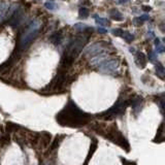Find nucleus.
Wrapping results in <instances>:
<instances>
[{
	"label": "nucleus",
	"mask_w": 165,
	"mask_h": 165,
	"mask_svg": "<svg viewBox=\"0 0 165 165\" xmlns=\"http://www.w3.org/2000/svg\"><path fill=\"white\" fill-rule=\"evenodd\" d=\"M56 120L62 126L81 127L88 124L90 121V116L81 111L72 100H69L62 111L57 114Z\"/></svg>",
	"instance_id": "1"
},
{
	"label": "nucleus",
	"mask_w": 165,
	"mask_h": 165,
	"mask_svg": "<svg viewBox=\"0 0 165 165\" xmlns=\"http://www.w3.org/2000/svg\"><path fill=\"white\" fill-rule=\"evenodd\" d=\"M41 27V23L38 20H33L31 23L27 26V28L23 31L20 37L19 43H18V51H24L26 48L31 44L36 36L39 33V30Z\"/></svg>",
	"instance_id": "2"
},
{
	"label": "nucleus",
	"mask_w": 165,
	"mask_h": 165,
	"mask_svg": "<svg viewBox=\"0 0 165 165\" xmlns=\"http://www.w3.org/2000/svg\"><path fill=\"white\" fill-rule=\"evenodd\" d=\"M128 105H129V101L119 99L118 102L113 105V107H111L108 111L102 113V114L100 115V117L101 118H103V119H106V120L114 119V118H116V117L122 115Z\"/></svg>",
	"instance_id": "3"
},
{
	"label": "nucleus",
	"mask_w": 165,
	"mask_h": 165,
	"mask_svg": "<svg viewBox=\"0 0 165 165\" xmlns=\"http://www.w3.org/2000/svg\"><path fill=\"white\" fill-rule=\"evenodd\" d=\"M120 66L119 60L116 58H106L105 60H103L100 64L98 65V70L100 72L104 73V74H111L115 76L117 73V70Z\"/></svg>",
	"instance_id": "4"
},
{
	"label": "nucleus",
	"mask_w": 165,
	"mask_h": 165,
	"mask_svg": "<svg viewBox=\"0 0 165 165\" xmlns=\"http://www.w3.org/2000/svg\"><path fill=\"white\" fill-rule=\"evenodd\" d=\"M105 46H106V43L103 42V41L95 42L84 50V54L87 55V56H89V57H94V56H96V55H98V54L104 53L106 49Z\"/></svg>",
	"instance_id": "5"
},
{
	"label": "nucleus",
	"mask_w": 165,
	"mask_h": 165,
	"mask_svg": "<svg viewBox=\"0 0 165 165\" xmlns=\"http://www.w3.org/2000/svg\"><path fill=\"white\" fill-rule=\"evenodd\" d=\"M23 16H24V11H23V8L20 7V8H17L16 11H14V14L11 15L9 18L7 19L8 21V24L15 27L17 25L19 24L21 20L23 19Z\"/></svg>",
	"instance_id": "6"
},
{
	"label": "nucleus",
	"mask_w": 165,
	"mask_h": 165,
	"mask_svg": "<svg viewBox=\"0 0 165 165\" xmlns=\"http://www.w3.org/2000/svg\"><path fill=\"white\" fill-rule=\"evenodd\" d=\"M142 102H144V99H142V97H140V96H135L133 99H131V102H129L131 103V107H132V109L134 111L135 114L141 109Z\"/></svg>",
	"instance_id": "7"
},
{
	"label": "nucleus",
	"mask_w": 165,
	"mask_h": 165,
	"mask_svg": "<svg viewBox=\"0 0 165 165\" xmlns=\"http://www.w3.org/2000/svg\"><path fill=\"white\" fill-rule=\"evenodd\" d=\"M106 58H108V56L106 54H104V53L98 54V55H96V56H94V58H92V59H91V61H90V64L92 65V66H94V67H97L98 65L100 64L103 60H105Z\"/></svg>",
	"instance_id": "8"
},
{
	"label": "nucleus",
	"mask_w": 165,
	"mask_h": 165,
	"mask_svg": "<svg viewBox=\"0 0 165 165\" xmlns=\"http://www.w3.org/2000/svg\"><path fill=\"white\" fill-rule=\"evenodd\" d=\"M8 5L5 2L0 0V23H2L6 18V13H7Z\"/></svg>",
	"instance_id": "9"
},
{
	"label": "nucleus",
	"mask_w": 165,
	"mask_h": 165,
	"mask_svg": "<svg viewBox=\"0 0 165 165\" xmlns=\"http://www.w3.org/2000/svg\"><path fill=\"white\" fill-rule=\"evenodd\" d=\"M135 62H136V64L138 65V67L144 68V66H146V55H144V53H138L137 56H136Z\"/></svg>",
	"instance_id": "10"
},
{
	"label": "nucleus",
	"mask_w": 165,
	"mask_h": 165,
	"mask_svg": "<svg viewBox=\"0 0 165 165\" xmlns=\"http://www.w3.org/2000/svg\"><path fill=\"white\" fill-rule=\"evenodd\" d=\"M61 39H62V33L61 31H57V32H54L50 36V41L54 44H59L61 42Z\"/></svg>",
	"instance_id": "11"
},
{
	"label": "nucleus",
	"mask_w": 165,
	"mask_h": 165,
	"mask_svg": "<svg viewBox=\"0 0 165 165\" xmlns=\"http://www.w3.org/2000/svg\"><path fill=\"white\" fill-rule=\"evenodd\" d=\"M109 16H111V19L116 20V21H123V19H124L123 15L116 8H111L109 11Z\"/></svg>",
	"instance_id": "12"
},
{
	"label": "nucleus",
	"mask_w": 165,
	"mask_h": 165,
	"mask_svg": "<svg viewBox=\"0 0 165 165\" xmlns=\"http://www.w3.org/2000/svg\"><path fill=\"white\" fill-rule=\"evenodd\" d=\"M97 144H98L97 140H96V139H93L92 144H91V146H90V152H89V154H88V158H87L86 162H85L86 164H88L89 160L92 158L93 154H94V152L96 151V149H97Z\"/></svg>",
	"instance_id": "13"
},
{
	"label": "nucleus",
	"mask_w": 165,
	"mask_h": 165,
	"mask_svg": "<svg viewBox=\"0 0 165 165\" xmlns=\"http://www.w3.org/2000/svg\"><path fill=\"white\" fill-rule=\"evenodd\" d=\"M94 19H95V22H96V24L100 25L102 27H105V26H108L109 25V21L107 19H103V18H99L98 16L95 15L94 16Z\"/></svg>",
	"instance_id": "14"
},
{
	"label": "nucleus",
	"mask_w": 165,
	"mask_h": 165,
	"mask_svg": "<svg viewBox=\"0 0 165 165\" xmlns=\"http://www.w3.org/2000/svg\"><path fill=\"white\" fill-rule=\"evenodd\" d=\"M79 15H80V18H82V19H87V18L89 17V9L87 7H85V6H83V7L80 8Z\"/></svg>",
	"instance_id": "15"
},
{
	"label": "nucleus",
	"mask_w": 165,
	"mask_h": 165,
	"mask_svg": "<svg viewBox=\"0 0 165 165\" xmlns=\"http://www.w3.org/2000/svg\"><path fill=\"white\" fill-rule=\"evenodd\" d=\"M122 37L126 40V42H131L134 39V35H133L132 33L128 32V31H123Z\"/></svg>",
	"instance_id": "16"
},
{
	"label": "nucleus",
	"mask_w": 165,
	"mask_h": 165,
	"mask_svg": "<svg viewBox=\"0 0 165 165\" xmlns=\"http://www.w3.org/2000/svg\"><path fill=\"white\" fill-rule=\"evenodd\" d=\"M156 72H157V74L159 76L160 79H164V68H163V66L161 64H158L157 66H156Z\"/></svg>",
	"instance_id": "17"
},
{
	"label": "nucleus",
	"mask_w": 165,
	"mask_h": 165,
	"mask_svg": "<svg viewBox=\"0 0 165 165\" xmlns=\"http://www.w3.org/2000/svg\"><path fill=\"white\" fill-rule=\"evenodd\" d=\"M74 28H76V30H79V31H82V32L84 31L85 32V31L89 29L90 27H87L85 24H76V25H74Z\"/></svg>",
	"instance_id": "18"
},
{
	"label": "nucleus",
	"mask_w": 165,
	"mask_h": 165,
	"mask_svg": "<svg viewBox=\"0 0 165 165\" xmlns=\"http://www.w3.org/2000/svg\"><path fill=\"white\" fill-rule=\"evenodd\" d=\"M44 7L50 9V11H53V9L56 8V4L54 2H52V1H48V2L44 3Z\"/></svg>",
	"instance_id": "19"
},
{
	"label": "nucleus",
	"mask_w": 165,
	"mask_h": 165,
	"mask_svg": "<svg viewBox=\"0 0 165 165\" xmlns=\"http://www.w3.org/2000/svg\"><path fill=\"white\" fill-rule=\"evenodd\" d=\"M111 33H113L115 36H122L123 30L120 29V28H118V29H114V30H113V31H111Z\"/></svg>",
	"instance_id": "20"
},
{
	"label": "nucleus",
	"mask_w": 165,
	"mask_h": 165,
	"mask_svg": "<svg viewBox=\"0 0 165 165\" xmlns=\"http://www.w3.org/2000/svg\"><path fill=\"white\" fill-rule=\"evenodd\" d=\"M138 19L140 20L141 22H144V21H148V20H150V17L148 16V15H142V16H140Z\"/></svg>",
	"instance_id": "21"
},
{
	"label": "nucleus",
	"mask_w": 165,
	"mask_h": 165,
	"mask_svg": "<svg viewBox=\"0 0 165 165\" xmlns=\"http://www.w3.org/2000/svg\"><path fill=\"white\" fill-rule=\"evenodd\" d=\"M116 3L118 4H125V3H128L129 2V0H115Z\"/></svg>",
	"instance_id": "22"
},
{
	"label": "nucleus",
	"mask_w": 165,
	"mask_h": 165,
	"mask_svg": "<svg viewBox=\"0 0 165 165\" xmlns=\"http://www.w3.org/2000/svg\"><path fill=\"white\" fill-rule=\"evenodd\" d=\"M158 46V49H157V53H163L164 52V46Z\"/></svg>",
	"instance_id": "23"
},
{
	"label": "nucleus",
	"mask_w": 165,
	"mask_h": 165,
	"mask_svg": "<svg viewBox=\"0 0 165 165\" xmlns=\"http://www.w3.org/2000/svg\"><path fill=\"white\" fill-rule=\"evenodd\" d=\"M98 32L102 33V34H105V33H107V31H106L105 29H103L102 27H99V28H98Z\"/></svg>",
	"instance_id": "24"
},
{
	"label": "nucleus",
	"mask_w": 165,
	"mask_h": 165,
	"mask_svg": "<svg viewBox=\"0 0 165 165\" xmlns=\"http://www.w3.org/2000/svg\"><path fill=\"white\" fill-rule=\"evenodd\" d=\"M134 23H135L136 26H140V24L142 23V22H141L139 19H135V20H134Z\"/></svg>",
	"instance_id": "25"
},
{
	"label": "nucleus",
	"mask_w": 165,
	"mask_h": 165,
	"mask_svg": "<svg viewBox=\"0 0 165 165\" xmlns=\"http://www.w3.org/2000/svg\"><path fill=\"white\" fill-rule=\"evenodd\" d=\"M142 9H144V11H150L152 9V8H151V6L144 5V6H142Z\"/></svg>",
	"instance_id": "26"
},
{
	"label": "nucleus",
	"mask_w": 165,
	"mask_h": 165,
	"mask_svg": "<svg viewBox=\"0 0 165 165\" xmlns=\"http://www.w3.org/2000/svg\"><path fill=\"white\" fill-rule=\"evenodd\" d=\"M160 44V39L159 38H156V39H155V46H159Z\"/></svg>",
	"instance_id": "27"
},
{
	"label": "nucleus",
	"mask_w": 165,
	"mask_h": 165,
	"mask_svg": "<svg viewBox=\"0 0 165 165\" xmlns=\"http://www.w3.org/2000/svg\"><path fill=\"white\" fill-rule=\"evenodd\" d=\"M130 53H132V54H135V49H133V48H130Z\"/></svg>",
	"instance_id": "28"
}]
</instances>
